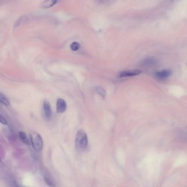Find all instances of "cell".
<instances>
[{
  "label": "cell",
  "mask_w": 187,
  "mask_h": 187,
  "mask_svg": "<svg viewBox=\"0 0 187 187\" xmlns=\"http://www.w3.org/2000/svg\"><path fill=\"white\" fill-rule=\"evenodd\" d=\"M31 144L34 150L38 152L41 151L43 147V141L41 135L37 133L31 132L30 133Z\"/></svg>",
  "instance_id": "cell-2"
},
{
  "label": "cell",
  "mask_w": 187,
  "mask_h": 187,
  "mask_svg": "<svg viewBox=\"0 0 187 187\" xmlns=\"http://www.w3.org/2000/svg\"><path fill=\"white\" fill-rule=\"evenodd\" d=\"M88 145V138L86 132L79 130L76 135L75 146L78 151H84Z\"/></svg>",
  "instance_id": "cell-1"
},
{
  "label": "cell",
  "mask_w": 187,
  "mask_h": 187,
  "mask_svg": "<svg viewBox=\"0 0 187 187\" xmlns=\"http://www.w3.org/2000/svg\"><path fill=\"white\" fill-rule=\"evenodd\" d=\"M19 137L21 139V141H22L24 143L26 144H29V139L27 137L26 134L23 132H21L19 133Z\"/></svg>",
  "instance_id": "cell-9"
},
{
  "label": "cell",
  "mask_w": 187,
  "mask_h": 187,
  "mask_svg": "<svg viewBox=\"0 0 187 187\" xmlns=\"http://www.w3.org/2000/svg\"><path fill=\"white\" fill-rule=\"evenodd\" d=\"M142 71L140 70L135 69V70H126L120 73V78H126V77H132L135 76L139 75L141 74Z\"/></svg>",
  "instance_id": "cell-4"
},
{
  "label": "cell",
  "mask_w": 187,
  "mask_h": 187,
  "mask_svg": "<svg viewBox=\"0 0 187 187\" xmlns=\"http://www.w3.org/2000/svg\"><path fill=\"white\" fill-rule=\"evenodd\" d=\"M67 108V103L63 99H58L57 102V112L58 113H63L66 111Z\"/></svg>",
  "instance_id": "cell-6"
},
{
  "label": "cell",
  "mask_w": 187,
  "mask_h": 187,
  "mask_svg": "<svg viewBox=\"0 0 187 187\" xmlns=\"http://www.w3.org/2000/svg\"><path fill=\"white\" fill-rule=\"evenodd\" d=\"M156 63V60L153 58H148L143 62V65L146 67H153L155 65Z\"/></svg>",
  "instance_id": "cell-7"
},
{
  "label": "cell",
  "mask_w": 187,
  "mask_h": 187,
  "mask_svg": "<svg viewBox=\"0 0 187 187\" xmlns=\"http://www.w3.org/2000/svg\"><path fill=\"white\" fill-rule=\"evenodd\" d=\"M0 121L3 124V125H7V120L4 118V117H3L2 115H1V116H0Z\"/></svg>",
  "instance_id": "cell-13"
},
{
  "label": "cell",
  "mask_w": 187,
  "mask_h": 187,
  "mask_svg": "<svg viewBox=\"0 0 187 187\" xmlns=\"http://www.w3.org/2000/svg\"></svg>",
  "instance_id": "cell-14"
},
{
  "label": "cell",
  "mask_w": 187,
  "mask_h": 187,
  "mask_svg": "<svg viewBox=\"0 0 187 187\" xmlns=\"http://www.w3.org/2000/svg\"><path fill=\"white\" fill-rule=\"evenodd\" d=\"M154 75H155V78H158L159 80H165L171 76L172 75V72L171 70L165 69V70L158 71L155 73Z\"/></svg>",
  "instance_id": "cell-3"
},
{
  "label": "cell",
  "mask_w": 187,
  "mask_h": 187,
  "mask_svg": "<svg viewBox=\"0 0 187 187\" xmlns=\"http://www.w3.org/2000/svg\"><path fill=\"white\" fill-rule=\"evenodd\" d=\"M57 3H58L57 1H45L44 2L42 3L41 7L42 8H48L51 7L52 6L55 5Z\"/></svg>",
  "instance_id": "cell-8"
},
{
  "label": "cell",
  "mask_w": 187,
  "mask_h": 187,
  "mask_svg": "<svg viewBox=\"0 0 187 187\" xmlns=\"http://www.w3.org/2000/svg\"><path fill=\"white\" fill-rule=\"evenodd\" d=\"M80 48V44H78V42H73L70 46V48L72 49L73 51H78Z\"/></svg>",
  "instance_id": "cell-11"
},
{
  "label": "cell",
  "mask_w": 187,
  "mask_h": 187,
  "mask_svg": "<svg viewBox=\"0 0 187 187\" xmlns=\"http://www.w3.org/2000/svg\"><path fill=\"white\" fill-rule=\"evenodd\" d=\"M0 101L1 102V103H2L6 106H8L10 105V102L8 101V99L5 96H4L2 93L0 94Z\"/></svg>",
  "instance_id": "cell-10"
},
{
  "label": "cell",
  "mask_w": 187,
  "mask_h": 187,
  "mask_svg": "<svg viewBox=\"0 0 187 187\" xmlns=\"http://www.w3.org/2000/svg\"><path fill=\"white\" fill-rule=\"evenodd\" d=\"M43 109L44 112L45 117L48 119H50L52 117V113L51 105L48 101H44L43 103Z\"/></svg>",
  "instance_id": "cell-5"
},
{
  "label": "cell",
  "mask_w": 187,
  "mask_h": 187,
  "mask_svg": "<svg viewBox=\"0 0 187 187\" xmlns=\"http://www.w3.org/2000/svg\"><path fill=\"white\" fill-rule=\"evenodd\" d=\"M96 90L97 93H98L100 95H101V96L104 97L106 96V92L104 90V89H102L101 87H97L96 88Z\"/></svg>",
  "instance_id": "cell-12"
}]
</instances>
